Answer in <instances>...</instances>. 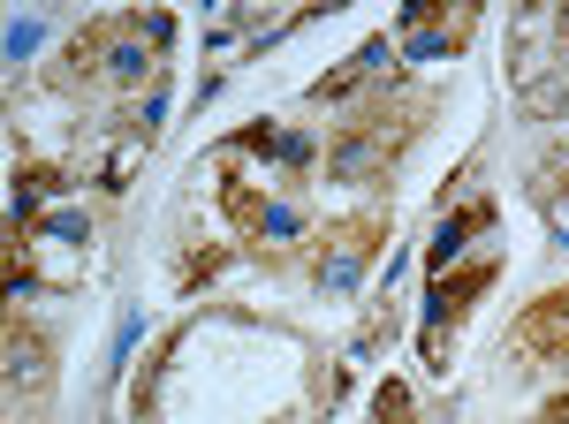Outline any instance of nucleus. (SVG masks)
Returning <instances> with one entry per match:
<instances>
[{
  "label": "nucleus",
  "instance_id": "nucleus-1",
  "mask_svg": "<svg viewBox=\"0 0 569 424\" xmlns=\"http://www.w3.org/2000/svg\"><path fill=\"white\" fill-rule=\"evenodd\" d=\"M517 341H525L531 356H569V296H547L525 326H517Z\"/></svg>",
  "mask_w": 569,
  "mask_h": 424
},
{
  "label": "nucleus",
  "instance_id": "nucleus-2",
  "mask_svg": "<svg viewBox=\"0 0 569 424\" xmlns=\"http://www.w3.org/2000/svg\"><path fill=\"white\" fill-rule=\"evenodd\" d=\"M365 251H372V228H342L335 235V258H327V281H350L357 265H365Z\"/></svg>",
  "mask_w": 569,
  "mask_h": 424
}]
</instances>
